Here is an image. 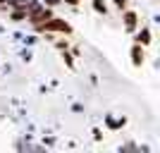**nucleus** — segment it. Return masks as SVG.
<instances>
[{"mask_svg": "<svg viewBox=\"0 0 160 153\" xmlns=\"http://www.w3.org/2000/svg\"><path fill=\"white\" fill-rule=\"evenodd\" d=\"M129 58H132L134 67H143V62H146V48L139 46V43H134L132 50H129Z\"/></svg>", "mask_w": 160, "mask_h": 153, "instance_id": "obj_4", "label": "nucleus"}, {"mask_svg": "<svg viewBox=\"0 0 160 153\" xmlns=\"http://www.w3.org/2000/svg\"><path fill=\"white\" fill-rule=\"evenodd\" d=\"M22 60H24V62L31 60V50H24V53H22Z\"/></svg>", "mask_w": 160, "mask_h": 153, "instance_id": "obj_12", "label": "nucleus"}, {"mask_svg": "<svg viewBox=\"0 0 160 153\" xmlns=\"http://www.w3.org/2000/svg\"><path fill=\"white\" fill-rule=\"evenodd\" d=\"M2 3H5V0H0V5H2Z\"/></svg>", "mask_w": 160, "mask_h": 153, "instance_id": "obj_14", "label": "nucleus"}, {"mask_svg": "<svg viewBox=\"0 0 160 153\" xmlns=\"http://www.w3.org/2000/svg\"><path fill=\"white\" fill-rule=\"evenodd\" d=\"M29 43V46H33V43H36V41H38V36H27V38H24Z\"/></svg>", "mask_w": 160, "mask_h": 153, "instance_id": "obj_13", "label": "nucleus"}, {"mask_svg": "<svg viewBox=\"0 0 160 153\" xmlns=\"http://www.w3.org/2000/svg\"><path fill=\"white\" fill-rule=\"evenodd\" d=\"M41 3H43L46 7H58V5L62 3V0H41Z\"/></svg>", "mask_w": 160, "mask_h": 153, "instance_id": "obj_10", "label": "nucleus"}, {"mask_svg": "<svg viewBox=\"0 0 160 153\" xmlns=\"http://www.w3.org/2000/svg\"><path fill=\"white\" fill-rule=\"evenodd\" d=\"M127 5H129V0H115V7H117L120 12H124V10H127Z\"/></svg>", "mask_w": 160, "mask_h": 153, "instance_id": "obj_9", "label": "nucleus"}, {"mask_svg": "<svg viewBox=\"0 0 160 153\" xmlns=\"http://www.w3.org/2000/svg\"><path fill=\"white\" fill-rule=\"evenodd\" d=\"M122 24H124V31H127V33H134L136 29L141 27L139 12H134V10H124V12H122Z\"/></svg>", "mask_w": 160, "mask_h": 153, "instance_id": "obj_2", "label": "nucleus"}, {"mask_svg": "<svg viewBox=\"0 0 160 153\" xmlns=\"http://www.w3.org/2000/svg\"><path fill=\"white\" fill-rule=\"evenodd\" d=\"M62 60H65V65L69 67V69H74V55L69 53V50H62Z\"/></svg>", "mask_w": 160, "mask_h": 153, "instance_id": "obj_8", "label": "nucleus"}, {"mask_svg": "<svg viewBox=\"0 0 160 153\" xmlns=\"http://www.w3.org/2000/svg\"><path fill=\"white\" fill-rule=\"evenodd\" d=\"M10 19H12L14 24L24 22L27 19V10H24V7H12V10H10Z\"/></svg>", "mask_w": 160, "mask_h": 153, "instance_id": "obj_5", "label": "nucleus"}, {"mask_svg": "<svg viewBox=\"0 0 160 153\" xmlns=\"http://www.w3.org/2000/svg\"><path fill=\"white\" fill-rule=\"evenodd\" d=\"M134 43L148 48L151 43H153V33H151V29H148V27H139L136 31H134Z\"/></svg>", "mask_w": 160, "mask_h": 153, "instance_id": "obj_3", "label": "nucleus"}, {"mask_svg": "<svg viewBox=\"0 0 160 153\" xmlns=\"http://www.w3.org/2000/svg\"><path fill=\"white\" fill-rule=\"evenodd\" d=\"M91 5H93V10L98 14H108V5H105V0H91Z\"/></svg>", "mask_w": 160, "mask_h": 153, "instance_id": "obj_6", "label": "nucleus"}, {"mask_svg": "<svg viewBox=\"0 0 160 153\" xmlns=\"http://www.w3.org/2000/svg\"><path fill=\"white\" fill-rule=\"evenodd\" d=\"M33 31H38V33H62V36H69V33L74 31L72 24L67 19H62V17H50L48 22H43V24H36L33 27Z\"/></svg>", "mask_w": 160, "mask_h": 153, "instance_id": "obj_1", "label": "nucleus"}, {"mask_svg": "<svg viewBox=\"0 0 160 153\" xmlns=\"http://www.w3.org/2000/svg\"><path fill=\"white\" fill-rule=\"evenodd\" d=\"M62 3H65V5H69V7H79L81 0H62Z\"/></svg>", "mask_w": 160, "mask_h": 153, "instance_id": "obj_11", "label": "nucleus"}, {"mask_svg": "<svg viewBox=\"0 0 160 153\" xmlns=\"http://www.w3.org/2000/svg\"><path fill=\"white\" fill-rule=\"evenodd\" d=\"M53 46L62 53V50H69V41H67V38H55V41H53Z\"/></svg>", "mask_w": 160, "mask_h": 153, "instance_id": "obj_7", "label": "nucleus"}]
</instances>
